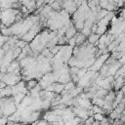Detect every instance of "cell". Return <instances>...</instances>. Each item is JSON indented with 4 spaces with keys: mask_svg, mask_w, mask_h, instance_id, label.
I'll use <instances>...</instances> for the list:
<instances>
[{
    "mask_svg": "<svg viewBox=\"0 0 125 125\" xmlns=\"http://www.w3.org/2000/svg\"><path fill=\"white\" fill-rule=\"evenodd\" d=\"M20 12L19 9H2L1 10V16H0V22L3 23L6 26H11L15 22L16 15Z\"/></svg>",
    "mask_w": 125,
    "mask_h": 125,
    "instance_id": "obj_1",
    "label": "cell"
},
{
    "mask_svg": "<svg viewBox=\"0 0 125 125\" xmlns=\"http://www.w3.org/2000/svg\"><path fill=\"white\" fill-rule=\"evenodd\" d=\"M75 43H76V46H80V45H82L83 43H85L86 41H87V37L82 33V32H77L76 34H75Z\"/></svg>",
    "mask_w": 125,
    "mask_h": 125,
    "instance_id": "obj_2",
    "label": "cell"
},
{
    "mask_svg": "<svg viewBox=\"0 0 125 125\" xmlns=\"http://www.w3.org/2000/svg\"><path fill=\"white\" fill-rule=\"evenodd\" d=\"M77 33V30H76V28L74 27V25L73 24H71L67 29H66V31H65V33H64V37L68 40L69 38H71V37H74L75 36V34Z\"/></svg>",
    "mask_w": 125,
    "mask_h": 125,
    "instance_id": "obj_3",
    "label": "cell"
},
{
    "mask_svg": "<svg viewBox=\"0 0 125 125\" xmlns=\"http://www.w3.org/2000/svg\"><path fill=\"white\" fill-rule=\"evenodd\" d=\"M19 69H21V66H20V62L16 60H14L13 62H10V64L8 65V67H7V72H13V71H15V70H19Z\"/></svg>",
    "mask_w": 125,
    "mask_h": 125,
    "instance_id": "obj_4",
    "label": "cell"
},
{
    "mask_svg": "<svg viewBox=\"0 0 125 125\" xmlns=\"http://www.w3.org/2000/svg\"><path fill=\"white\" fill-rule=\"evenodd\" d=\"M87 42L92 44V45H96L97 46V43H98V40L100 38V35L97 34V33H91L88 37H87Z\"/></svg>",
    "mask_w": 125,
    "mask_h": 125,
    "instance_id": "obj_5",
    "label": "cell"
},
{
    "mask_svg": "<svg viewBox=\"0 0 125 125\" xmlns=\"http://www.w3.org/2000/svg\"><path fill=\"white\" fill-rule=\"evenodd\" d=\"M37 84H38V80H37V79H34V78L28 79V80L25 81V86H26V88L28 89V91L31 90L32 88H34Z\"/></svg>",
    "mask_w": 125,
    "mask_h": 125,
    "instance_id": "obj_6",
    "label": "cell"
},
{
    "mask_svg": "<svg viewBox=\"0 0 125 125\" xmlns=\"http://www.w3.org/2000/svg\"><path fill=\"white\" fill-rule=\"evenodd\" d=\"M25 94L21 93V92H19L18 94H16L15 96H13V99H14V103L16 105H18L19 104H21V102L22 101V99L24 98Z\"/></svg>",
    "mask_w": 125,
    "mask_h": 125,
    "instance_id": "obj_7",
    "label": "cell"
},
{
    "mask_svg": "<svg viewBox=\"0 0 125 125\" xmlns=\"http://www.w3.org/2000/svg\"><path fill=\"white\" fill-rule=\"evenodd\" d=\"M91 103H92V104H95V105H98V106L103 107V105H104V100L102 99V98H97V97H95V98H93V99L91 100Z\"/></svg>",
    "mask_w": 125,
    "mask_h": 125,
    "instance_id": "obj_8",
    "label": "cell"
},
{
    "mask_svg": "<svg viewBox=\"0 0 125 125\" xmlns=\"http://www.w3.org/2000/svg\"><path fill=\"white\" fill-rule=\"evenodd\" d=\"M63 90H64V84H62V83H59V82H55L54 93H56V94H61Z\"/></svg>",
    "mask_w": 125,
    "mask_h": 125,
    "instance_id": "obj_9",
    "label": "cell"
},
{
    "mask_svg": "<svg viewBox=\"0 0 125 125\" xmlns=\"http://www.w3.org/2000/svg\"><path fill=\"white\" fill-rule=\"evenodd\" d=\"M106 31H107V26L98 24V28H97V31H96V33H97V34H99V35L101 36V35L104 34Z\"/></svg>",
    "mask_w": 125,
    "mask_h": 125,
    "instance_id": "obj_10",
    "label": "cell"
},
{
    "mask_svg": "<svg viewBox=\"0 0 125 125\" xmlns=\"http://www.w3.org/2000/svg\"><path fill=\"white\" fill-rule=\"evenodd\" d=\"M84 21H81V20H79V21H74V22H73V25H74V27L76 28V30L81 31V30L83 29Z\"/></svg>",
    "mask_w": 125,
    "mask_h": 125,
    "instance_id": "obj_11",
    "label": "cell"
},
{
    "mask_svg": "<svg viewBox=\"0 0 125 125\" xmlns=\"http://www.w3.org/2000/svg\"><path fill=\"white\" fill-rule=\"evenodd\" d=\"M104 117V115L103 114V113H94L93 114V118H94V120L95 121H102L103 120V118Z\"/></svg>",
    "mask_w": 125,
    "mask_h": 125,
    "instance_id": "obj_12",
    "label": "cell"
},
{
    "mask_svg": "<svg viewBox=\"0 0 125 125\" xmlns=\"http://www.w3.org/2000/svg\"><path fill=\"white\" fill-rule=\"evenodd\" d=\"M67 44L70 46V47H74L76 46V43H75V37H71L67 40Z\"/></svg>",
    "mask_w": 125,
    "mask_h": 125,
    "instance_id": "obj_13",
    "label": "cell"
},
{
    "mask_svg": "<svg viewBox=\"0 0 125 125\" xmlns=\"http://www.w3.org/2000/svg\"><path fill=\"white\" fill-rule=\"evenodd\" d=\"M37 125H51V123L45 119H41V120H37Z\"/></svg>",
    "mask_w": 125,
    "mask_h": 125,
    "instance_id": "obj_14",
    "label": "cell"
},
{
    "mask_svg": "<svg viewBox=\"0 0 125 125\" xmlns=\"http://www.w3.org/2000/svg\"><path fill=\"white\" fill-rule=\"evenodd\" d=\"M97 28H98V24H97V23H93V25H92V27H91V32H92V33H96Z\"/></svg>",
    "mask_w": 125,
    "mask_h": 125,
    "instance_id": "obj_15",
    "label": "cell"
},
{
    "mask_svg": "<svg viewBox=\"0 0 125 125\" xmlns=\"http://www.w3.org/2000/svg\"><path fill=\"white\" fill-rule=\"evenodd\" d=\"M73 2H74V4L77 6V8L78 7H80L81 5H82V2H83V0H73Z\"/></svg>",
    "mask_w": 125,
    "mask_h": 125,
    "instance_id": "obj_16",
    "label": "cell"
},
{
    "mask_svg": "<svg viewBox=\"0 0 125 125\" xmlns=\"http://www.w3.org/2000/svg\"><path fill=\"white\" fill-rule=\"evenodd\" d=\"M3 116V112H2V109L0 108V117H2Z\"/></svg>",
    "mask_w": 125,
    "mask_h": 125,
    "instance_id": "obj_17",
    "label": "cell"
},
{
    "mask_svg": "<svg viewBox=\"0 0 125 125\" xmlns=\"http://www.w3.org/2000/svg\"><path fill=\"white\" fill-rule=\"evenodd\" d=\"M0 16H1V9H0Z\"/></svg>",
    "mask_w": 125,
    "mask_h": 125,
    "instance_id": "obj_18",
    "label": "cell"
}]
</instances>
